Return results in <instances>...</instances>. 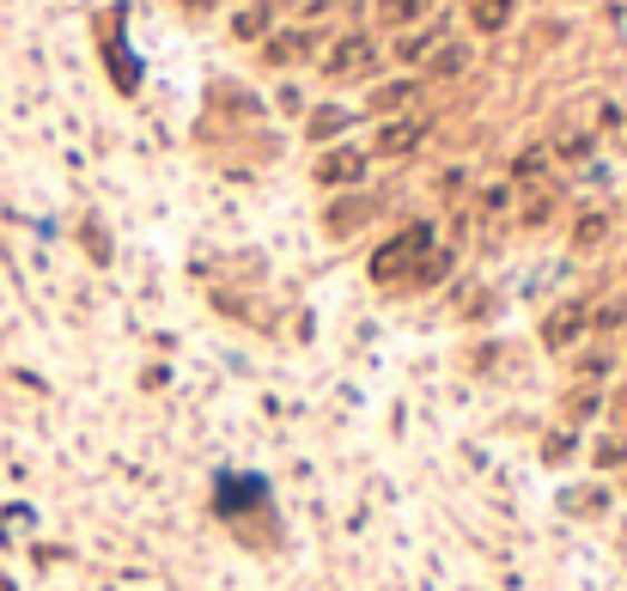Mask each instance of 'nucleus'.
<instances>
[{
    "mask_svg": "<svg viewBox=\"0 0 627 591\" xmlns=\"http://www.w3.org/2000/svg\"><path fill=\"white\" fill-rule=\"evenodd\" d=\"M421 256H427V233H402L390 250L372 256V275H378V280H402L414 263H421ZM421 275H427V263H421Z\"/></svg>",
    "mask_w": 627,
    "mask_h": 591,
    "instance_id": "obj_1",
    "label": "nucleus"
},
{
    "mask_svg": "<svg viewBox=\"0 0 627 591\" xmlns=\"http://www.w3.org/2000/svg\"><path fill=\"white\" fill-rule=\"evenodd\" d=\"M579 329H585V312H579V305L555 312V317H548V348H567V342H579Z\"/></svg>",
    "mask_w": 627,
    "mask_h": 591,
    "instance_id": "obj_2",
    "label": "nucleus"
},
{
    "mask_svg": "<svg viewBox=\"0 0 627 591\" xmlns=\"http://www.w3.org/2000/svg\"><path fill=\"white\" fill-rule=\"evenodd\" d=\"M365 61H372V43H365V37H347V43L330 56V68H335V73H360Z\"/></svg>",
    "mask_w": 627,
    "mask_h": 591,
    "instance_id": "obj_3",
    "label": "nucleus"
},
{
    "mask_svg": "<svg viewBox=\"0 0 627 591\" xmlns=\"http://www.w3.org/2000/svg\"><path fill=\"white\" fill-rule=\"evenodd\" d=\"M347 177H360V152H335V159H323V184H347Z\"/></svg>",
    "mask_w": 627,
    "mask_h": 591,
    "instance_id": "obj_4",
    "label": "nucleus"
},
{
    "mask_svg": "<svg viewBox=\"0 0 627 591\" xmlns=\"http://www.w3.org/2000/svg\"><path fill=\"white\" fill-rule=\"evenodd\" d=\"M476 19L481 24H500L506 19V0H476Z\"/></svg>",
    "mask_w": 627,
    "mask_h": 591,
    "instance_id": "obj_5",
    "label": "nucleus"
},
{
    "mask_svg": "<svg viewBox=\"0 0 627 591\" xmlns=\"http://www.w3.org/2000/svg\"><path fill=\"white\" fill-rule=\"evenodd\" d=\"M591 408H597V396H591V391L567 396V415H579V421H585V415H591Z\"/></svg>",
    "mask_w": 627,
    "mask_h": 591,
    "instance_id": "obj_6",
    "label": "nucleus"
},
{
    "mask_svg": "<svg viewBox=\"0 0 627 591\" xmlns=\"http://www.w3.org/2000/svg\"><path fill=\"white\" fill-rule=\"evenodd\" d=\"M597 238H604V220H597V214H591V220H585V226H579V250H591V244H597Z\"/></svg>",
    "mask_w": 627,
    "mask_h": 591,
    "instance_id": "obj_7",
    "label": "nucleus"
},
{
    "mask_svg": "<svg viewBox=\"0 0 627 591\" xmlns=\"http://www.w3.org/2000/svg\"><path fill=\"white\" fill-rule=\"evenodd\" d=\"M409 140H414V128H390V135H384V152H402Z\"/></svg>",
    "mask_w": 627,
    "mask_h": 591,
    "instance_id": "obj_8",
    "label": "nucleus"
},
{
    "mask_svg": "<svg viewBox=\"0 0 627 591\" xmlns=\"http://www.w3.org/2000/svg\"><path fill=\"white\" fill-rule=\"evenodd\" d=\"M609 415H616V427H627V384H621V396L609 403Z\"/></svg>",
    "mask_w": 627,
    "mask_h": 591,
    "instance_id": "obj_9",
    "label": "nucleus"
},
{
    "mask_svg": "<svg viewBox=\"0 0 627 591\" xmlns=\"http://www.w3.org/2000/svg\"><path fill=\"white\" fill-rule=\"evenodd\" d=\"M0 591H12V585H7V573H0Z\"/></svg>",
    "mask_w": 627,
    "mask_h": 591,
    "instance_id": "obj_10",
    "label": "nucleus"
}]
</instances>
